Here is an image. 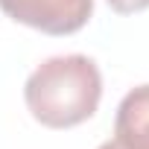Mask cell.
Returning a JSON list of instances; mask_svg holds the SVG:
<instances>
[{
    "mask_svg": "<svg viewBox=\"0 0 149 149\" xmlns=\"http://www.w3.org/2000/svg\"><path fill=\"white\" fill-rule=\"evenodd\" d=\"M108 6L120 15H132V12H143L149 9V0H108Z\"/></svg>",
    "mask_w": 149,
    "mask_h": 149,
    "instance_id": "cell-4",
    "label": "cell"
},
{
    "mask_svg": "<svg viewBox=\"0 0 149 149\" xmlns=\"http://www.w3.org/2000/svg\"><path fill=\"white\" fill-rule=\"evenodd\" d=\"M0 9L47 35H70L91 21L94 0H0Z\"/></svg>",
    "mask_w": 149,
    "mask_h": 149,
    "instance_id": "cell-2",
    "label": "cell"
},
{
    "mask_svg": "<svg viewBox=\"0 0 149 149\" xmlns=\"http://www.w3.org/2000/svg\"><path fill=\"white\" fill-rule=\"evenodd\" d=\"M114 140L126 149H149V85L132 88L114 117Z\"/></svg>",
    "mask_w": 149,
    "mask_h": 149,
    "instance_id": "cell-3",
    "label": "cell"
},
{
    "mask_svg": "<svg viewBox=\"0 0 149 149\" xmlns=\"http://www.w3.org/2000/svg\"><path fill=\"white\" fill-rule=\"evenodd\" d=\"M29 114L47 129H70L94 117L102 100V76L94 58L82 53L41 61L24 85Z\"/></svg>",
    "mask_w": 149,
    "mask_h": 149,
    "instance_id": "cell-1",
    "label": "cell"
},
{
    "mask_svg": "<svg viewBox=\"0 0 149 149\" xmlns=\"http://www.w3.org/2000/svg\"><path fill=\"white\" fill-rule=\"evenodd\" d=\"M97 149H126V146H123L120 140H114V137H111V140H105V143H100Z\"/></svg>",
    "mask_w": 149,
    "mask_h": 149,
    "instance_id": "cell-5",
    "label": "cell"
}]
</instances>
